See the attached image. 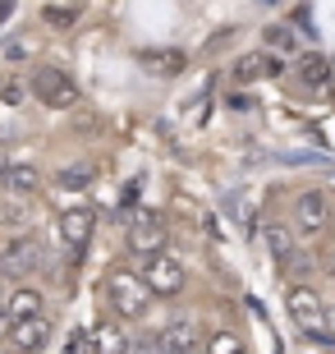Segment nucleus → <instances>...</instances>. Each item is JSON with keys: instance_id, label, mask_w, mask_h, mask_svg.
<instances>
[{"instance_id": "1", "label": "nucleus", "mask_w": 335, "mask_h": 354, "mask_svg": "<svg viewBox=\"0 0 335 354\" xmlns=\"http://www.w3.org/2000/svg\"><path fill=\"white\" fill-rule=\"evenodd\" d=\"M106 290V304H111V313L124 317V322H138V317H147V308H152V290L142 286V276L129 272V267H111L102 281Z\"/></svg>"}, {"instance_id": "2", "label": "nucleus", "mask_w": 335, "mask_h": 354, "mask_svg": "<svg viewBox=\"0 0 335 354\" xmlns=\"http://www.w3.org/2000/svg\"><path fill=\"white\" fill-rule=\"evenodd\" d=\"M285 308H289V317H294V327L303 331V336L331 345V308L322 304V295H317L312 286H289Z\"/></svg>"}, {"instance_id": "3", "label": "nucleus", "mask_w": 335, "mask_h": 354, "mask_svg": "<svg viewBox=\"0 0 335 354\" xmlns=\"http://www.w3.org/2000/svg\"><path fill=\"white\" fill-rule=\"evenodd\" d=\"M138 276H142V286L152 290V295H161V299L180 295V290L189 286V267H184L180 258H170V253H147L138 263Z\"/></svg>"}, {"instance_id": "4", "label": "nucleus", "mask_w": 335, "mask_h": 354, "mask_svg": "<svg viewBox=\"0 0 335 354\" xmlns=\"http://www.w3.org/2000/svg\"><path fill=\"white\" fill-rule=\"evenodd\" d=\"M28 92H32L41 106H51V111H69V106H78V83L69 79L65 69H55V65H41L37 74L28 79Z\"/></svg>"}, {"instance_id": "5", "label": "nucleus", "mask_w": 335, "mask_h": 354, "mask_svg": "<svg viewBox=\"0 0 335 354\" xmlns=\"http://www.w3.org/2000/svg\"><path fill=\"white\" fill-rule=\"evenodd\" d=\"M41 258H46V253H41V239L37 235H28V230L10 235L5 244H0V281H5V276H14V281H19V276L37 272Z\"/></svg>"}, {"instance_id": "6", "label": "nucleus", "mask_w": 335, "mask_h": 354, "mask_svg": "<svg viewBox=\"0 0 335 354\" xmlns=\"http://www.w3.org/2000/svg\"><path fill=\"white\" fill-rule=\"evenodd\" d=\"M294 235H326L331 230V198L322 194V189H303V194H294Z\"/></svg>"}, {"instance_id": "7", "label": "nucleus", "mask_w": 335, "mask_h": 354, "mask_svg": "<svg viewBox=\"0 0 335 354\" xmlns=\"http://www.w3.org/2000/svg\"><path fill=\"white\" fill-rule=\"evenodd\" d=\"M129 249L138 253V258H147V253H166V249H170V230H166V221H161L156 212H142L138 221L129 225Z\"/></svg>"}, {"instance_id": "8", "label": "nucleus", "mask_w": 335, "mask_h": 354, "mask_svg": "<svg viewBox=\"0 0 335 354\" xmlns=\"http://www.w3.org/2000/svg\"><path fill=\"white\" fill-rule=\"evenodd\" d=\"M10 350L14 354H37L41 345L51 341V317L46 313H32V317H19V322H10Z\"/></svg>"}, {"instance_id": "9", "label": "nucleus", "mask_w": 335, "mask_h": 354, "mask_svg": "<svg viewBox=\"0 0 335 354\" xmlns=\"http://www.w3.org/2000/svg\"><path fill=\"white\" fill-rule=\"evenodd\" d=\"M92 230H97V216H92V207H69L65 216H60V239L69 244V253H83V249H88Z\"/></svg>"}, {"instance_id": "10", "label": "nucleus", "mask_w": 335, "mask_h": 354, "mask_svg": "<svg viewBox=\"0 0 335 354\" xmlns=\"http://www.w3.org/2000/svg\"><path fill=\"white\" fill-rule=\"evenodd\" d=\"M41 171L32 161H0V194H37Z\"/></svg>"}, {"instance_id": "11", "label": "nucleus", "mask_w": 335, "mask_h": 354, "mask_svg": "<svg viewBox=\"0 0 335 354\" xmlns=\"http://www.w3.org/2000/svg\"><path fill=\"white\" fill-rule=\"evenodd\" d=\"M28 221H32V194H0V230L19 235L28 230Z\"/></svg>"}, {"instance_id": "12", "label": "nucleus", "mask_w": 335, "mask_h": 354, "mask_svg": "<svg viewBox=\"0 0 335 354\" xmlns=\"http://www.w3.org/2000/svg\"><path fill=\"white\" fill-rule=\"evenodd\" d=\"M156 350L161 354H193L198 350V327L193 322H170L156 331Z\"/></svg>"}, {"instance_id": "13", "label": "nucleus", "mask_w": 335, "mask_h": 354, "mask_svg": "<svg viewBox=\"0 0 335 354\" xmlns=\"http://www.w3.org/2000/svg\"><path fill=\"white\" fill-rule=\"evenodd\" d=\"M262 74H280V60H276V55H262V51H248V55L234 60L230 83H258Z\"/></svg>"}, {"instance_id": "14", "label": "nucleus", "mask_w": 335, "mask_h": 354, "mask_svg": "<svg viewBox=\"0 0 335 354\" xmlns=\"http://www.w3.org/2000/svg\"><path fill=\"white\" fill-rule=\"evenodd\" d=\"M41 290H32V286H19L14 295H5V304H0V313L10 317V322H19V317H32V313H41Z\"/></svg>"}, {"instance_id": "15", "label": "nucleus", "mask_w": 335, "mask_h": 354, "mask_svg": "<svg viewBox=\"0 0 335 354\" xmlns=\"http://www.w3.org/2000/svg\"><path fill=\"white\" fill-rule=\"evenodd\" d=\"M88 350L92 354H124V350H129V336H124L119 322H102V327H92Z\"/></svg>"}, {"instance_id": "16", "label": "nucleus", "mask_w": 335, "mask_h": 354, "mask_svg": "<svg viewBox=\"0 0 335 354\" xmlns=\"http://www.w3.org/2000/svg\"><path fill=\"white\" fill-rule=\"evenodd\" d=\"M262 244H267V253L276 258V263H285V258L294 253V230L280 225V221H267L262 225Z\"/></svg>"}, {"instance_id": "17", "label": "nucleus", "mask_w": 335, "mask_h": 354, "mask_svg": "<svg viewBox=\"0 0 335 354\" xmlns=\"http://www.w3.org/2000/svg\"><path fill=\"white\" fill-rule=\"evenodd\" d=\"M142 69L170 79V74H180V69H184V55L180 51H142Z\"/></svg>"}, {"instance_id": "18", "label": "nucleus", "mask_w": 335, "mask_h": 354, "mask_svg": "<svg viewBox=\"0 0 335 354\" xmlns=\"http://www.w3.org/2000/svg\"><path fill=\"white\" fill-rule=\"evenodd\" d=\"M262 41H267L276 55H294L298 51V32L289 24H267V32H262Z\"/></svg>"}, {"instance_id": "19", "label": "nucleus", "mask_w": 335, "mask_h": 354, "mask_svg": "<svg viewBox=\"0 0 335 354\" xmlns=\"http://www.w3.org/2000/svg\"><path fill=\"white\" fill-rule=\"evenodd\" d=\"M298 79L308 83V88H322L326 79H331V65H326V55H303V60H298Z\"/></svg>"}, {"instance_id": "20", "label": "nucleus", "mask_w": 335, "mask_h": 354, "mask_svg": "<svg viewBox=\"0 0 335 354\" xmlns=\"http://www.w3.org/2000/svg\"><path fill=\"white\" fill-rule=\"evenodd\" d=\"M92 180H97V171H92L88 161H78V166H65V171L55 175V184H65V189H88Z\"/></svg>"}, {"instance_id": "21", "label": "nucleus", "mask_w": 335, "mask_h": 354, "mask_svg": "<svg viewBox=\"0 0 335 354\" xmlns=\"http://www.w3.org/2000/svg\"><path fill=\"white\" fill-rule=\"evenodd\" d=\"M0 102L5 106H23L28 102V83L23 79H0Z\"/></svg>"}, {"instance_id": "22", "label": "nucleus", "mask_w": 335, "mask_h": 354, "mask_svg": "<svg viewBox=\"0 0 335 354\" xmlns=\"http://www.w3.org/2000/svg\"><path fill=\"white\" fill-rule=\"evenodd\" d=\"M74 19H78L74 5H51V10H46V24H55V28H69Z\"/></svg>"}, {"instance_id": "23", "label": "nucleus", "mask_w": 335, "mask_h": 354, "mask_svg": "<svg viewBox=\"0 0 335 354\" xmlns=\"http://www.w3.org/2000/svg\"><path fill=\"white\" fill-rule=\"evenodd\" d=\"M211 354H239V336H230V331H220L216 341H211Z\"/></svg>"}, {"instance_id": "24", "label": "nucleus", "mask_w": 335, "mask_h": 354, "mask_svg": "<svg viewBox=\"0 0 335 354\" xmlns=\"http://www.w3.org/2000/svg\"><path fill=\"white\" fill-rule=\"evenodd\" d=\"M124 354H161V350H156V336H138V341H129Z\"/></svg>"}, {"instance_id": "25", "label": "nucleus", "mask_w": 335, "mask_h": 354, "mask_svg": "<svg viewBox=\"0 0 335 354\" xmlns=\"http://www.w3.org/2000/svg\"><path fill=\"white\" fill-rule=\"evenodd\" d=\"M5 60H28V41H10L5 46Z\"/></svg>"}, {"instance_id": "26", "label": "nucleus", "mask_w": 335, "mask_h": 354, "mask_svg": "<svg viewBox=\"0 0 335 354\" xmlns=\"http://www.w3.org/2000/svg\"><path fill=\"white\" fill-rule=\"evenodd\" d=\"M10 14H14V0H0V28L10 24Z\"/></svg>"}, {"instance_id": "27", "label": "nucleus", "mask_w": 335, "mask_h": 354, "mask_svg": "<svg viewBox=\"0 0 335 354\" xmlns=\"http://www.w3.org/2000/svg\"><path fill=\"white\" fill-rule=\"evenodd\" d=\"M0 304H5V286H0Z\"/></svg>"}]
</instances>
